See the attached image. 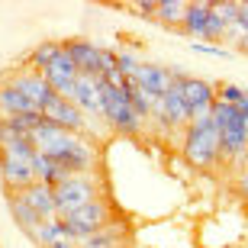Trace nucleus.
Here are the masks:
<instances>
[{"mask_svg": "<svg viewBox=\"0 0 248 248\" xmlns=\"http://www.w3.org/2000/svg\"><path fill=\"white\" fill-rule=\"evenodd\" d=\"M29 139H32L36 152L48 155L68 174H93V168H97V145L87 142V136L68 132V129L55 126V123L42 120L29 132Z\"/></svg>", "mask_w": 248, "mask_h": 248, "instance_id": "nucleus-1", "label": "nucleus"}, {"mask_svg": "<svg viewBox=\"0 0 248 248\" xmlns=\"http://www.w3.org/2000/svg\"><path fill=\"white\" fill-rule=\"evenodd\" d=\"M184 158L193 168L219 165V132L213 123H187L184 126Z\"/></svg>", "mask_w": 248, "mask_h": 248, "instance_id": "nucleus-2", "label": "nucleus"}, {"mask_svg": "<svg viewBox=\"0 0 248 248\" xmlns=\"http://www.w3.org/2000/svg\"><path fill=\"white\" fill-rule=\"evenodd\" d=\"M55 193V210H58V219L68 216V213L81 210L84 203H91L100 197V184H97V174H68L62 184L52 187Z\"/></svg>", "mask_w": 248, "mask_h": 248, "instance_id": "nucleus-3", "label": "nucleus"}, {"mask_svg": "<svg viewBox=\"0 0 248 248\" xmlns=\"http://www.w3.org/2000/svg\"><path fill=\"white\" fill-rule=\"evenodd\" d=\"M62 222H64V229L71 232L74 239L84 242L87 235H93V232H100V229L110 226V222H113V210H110V203L103 200V197H97V200L84 203L81 210L62 216Z\"/></svg>", "mask_w": 248, "mask_h": 248, "instance_id": "nucleus-4", "label": "nucleus"}, {"mask_svg": "<svg viewBox=\"0 0 248 248\" xmlns=\"http://www.w3.org/2000/svg\"><path fill=\"white\" fill-rule=\"evenodd\" d=\"M42 120L55 123V126L68 129V132H78V136L87 132V116L78 110V103L64 100V97H58V93H52V97L42 103Z\"/></svg>", "mask_w": 248, "mask_h": 248, "instance_id": "nucleus-5", "label": "nucleus"}, {"mask_svg": "<svg viewBox=\"0 0 248 248\" xmlns=\"http://www.w3.org/2000/svg\"><path fill=\"white\" fill-rule=\"evenodd\" d=\"M71 103H78V110L84 116H100L103 120V100H100V78L93 74H78L74 78V97Z\"/></svg>", "mask_w": 248, "mask_h": 248, "instance_id": "nucleus-6", "label": "nucleus"}, {"mask_svg": "<svg viewBox=\"0 0 248 248\" xmlns=\"http://www.w3.org/2000/svg\"><path fill=\"white\" fill-rule=\"evenodd\" d=\"M132 84H139L145 93H152V97H161V93L171 87V84H177L174 78H171V71H168L165 64H155V62H142L139 64V71L132 74Z\"/></svg>", "mask_w": 248, "mask_h": 248, "instance_id": "nucleus-7", "label": "nucleus"}, {"mask_svg": "<svg viewBox=\"0 0 248 248\" xmlns=\"http://www.w3.org/2000/svg\"><path fill=\"white\" fill-rule=\"evenodd\" d=\"M10 84H13V87H16V91L23 93V97H26V100L32 103L39 113H42V103L55 93L52 87H48V81L42 78V74H39V71H29V68H26V71H19V74H13V78H10Z\"/></svg>", "mask_w": 248, "mask_h": 248, "instance_id": "nucleus-8", "label": "nucleus"}, {"mask_svg": "<svg viewBox=\"0 0 248 248\" xmlns=\"http://www.w3.org/2000/svg\"><path fill=\"white\" fill-rule=\"evenodd\" d=\"M64 48H68L71 62L78 64V74H93V78H100V48L93 46V42H84V39H68V42H64Z\"/></svg>", "mask_w": 248, "mask_h": 248, "instance_id": "nucleus-9", "label": "nucleus"}, {"mask_svg": "<svg viewBox=\"0 0 248 248\" xmlns=\"http://www.w3.org/2000/svg\"><path fill=\"white\" fill-rule=\"evenodd\" d=\"M0 181L10 187V193H19L36 181V174H32V165L29 161H16V158L0 155Z\"/></svg>", "mask_w": 248, "mask_h": 248, "instance_id": "nucleus-10", "label": "nucleus"}, {"mask_svg": "<svg viewBox=\"0 0 248 248\" xmlns=\"http://www.w3.org/2000/svg\"><path fill=\"white\" fill-rule=\"evenodd\" d=\"M23 193V200L32 206V210L42 216V219H58V210H55V193H52V187L42 184V181H32V184L26 187Z\"/></svg>", "mask_w": 248, "mask_h": 248, "instance_id": "nucleus-11", "label": "nucleus"}, {"mask_svg": "<svg viewBox=\"0 0 248 248\" xmlns=\"http://www.w3.org/2000/svg\"><path fill=\"white\" fill-rule=\"evenodd\" d=\"M23 113H39V110L10 81H3L0 84V123H10L13 116H23Z\"/></svg>", "mask_w": 248, "mask_h": 248, "instance_id": "nucleus-12", "label": "nucleus"}, {"mask_svg": "<svg viewBox=\"0 0 248 248\" xmlns=\"http://www.w3.org/2000/svg\"><path fill=\"white\" fill-rule=\"evenodd\" d=\"M7 203H10V213H13V222H16V226L26 232V235H32V232H36L39 226L46 222L26 200H23V193H7Z\"/></svg>", "mask_w": 248, "mask_h": 248, "instance_id": "nucleus-13", "label": "nucleus"}, {"mask_svg": "<svg viewBox=\"0 0 248 248\" xmlns=\"http://www.w3.org/2000/svg\"><path fill=\"white\" fill-rule=\"evenodd\" d=\"M181 93H184L187 107H210L213 100H216V84L203 81V78H184L181 81Z\"/></svg>", "mask_w": 248, "mask_h": 248, "instance_id": "nucleus-14", "label": "nucleus"}, {"mask_svg": "<svg viewBox=\"0 0 248 248\" xmlns=\"http://www.w3.org/2000/svg\"><path fill=\"white\" fill-rule=\"evenodd\" d=\"M206 16H210V0H193L187 3L184 13V32L193 39V42H203V29H206Z\"/></svg>", "mask_w": 248, "mask_h": 248, "instance_id": "nucleus-15", "label": "nucleus"}, {"mask_svg": "<svg viewBox=\"0 0 248 248\" xmlns=\"http://www.w3.org/2000/svg\"><path fill=\"white\" fill-rule=\"evenodd\" d=\"M29 165H32V174H36V181H42V184H48V187L62 184L64 177H68V171H64V168H58L55 161H52L48 155H42V152H36Z\"/></svg>", "mask_w": 248, "mask_h": 248, "instance_id": "nucleus-16", "label": "nucleus"}, {"mask_svg": "<svg viewBox=\"0 0 248 248\" xmlns=\"http://www.w3.org/2000/svg\"><path fill=\"white\" fill-rule=\"evenodd\" d=\"M68 239H74V235L64 229L62 219H46L36 232H32V242H39L42 248H52V245H58V242H68Z\"/></svg>", "mask_w": 248, "mask_h": 248, "instance_id": "nucleus-17", "label": "nucleus"}, {"mask_svg": "<svg viewBox=\"0 0 248 248\" xmlns=\"http://www.w3.org/2000/svg\"><path fill=\"white\" fill-rule=\"evenodd\" d=\"M187 3L184 0H155V19L165 26H184Z\"/></svg>", "mask_w": 248, "mask_h": 248, "instance_id": "nucleus-18", "label": "nucleus"}, {"mask_svg": "<svg viewBox=\"0 0 248 248\" xmlns=\"http://www.w3.org/2000/svg\"><path fill=\"white\" fill-rule=\"evenodd\" d=\"M58 52H62V42H52V39H48V42H39V46L29 52V71L42 74L48 64L58 58Z\"/></svg>", "mask_w": 248, "mask_h": 248, "instance_id": "nucleus-19", "label": "nucleus"}, {"mask_svg": "<svg viewBox=\"0 0 248 248\" xmlns=\"http://www.w3.org/2000/svg\"><path fill=\"white\" fill-rule=\"evenodd\" d=\"M120 239H123V226H107V229L93 232L81 242V248H120Z\"/></svg>", "mask_w": 248, "mask_h": 248, "instance_id": "nucleus-20", "label": "nucleus"}, {"mask_svg": "<svg viewBox=\"0 0 248 248\" xmlns=\"http://www.w3.org/2000/svg\"><path fill=\"white\" fill-rule=\"evenodd\" d=\"M126 97H129V103H132V110H136L139 116H142V120L155 113V97H152V93H145L142 87H139V84H132V81L126 84Z\"/></svg>", "mask_w": 248, "mask_h": 248, "instance_id": "nucleus-21", "label": "nucleus"}, {"mask_svg": "<svg viewBox=\"0 0 248 248\" xmlns=\"http://www.w3.org/2000/svg\"><path fill=\"white\" fill-rule=\"evenodd\" d=\"M210 10L226 26H235L239 23V0H210Z\"/></svg>", "mask_w": 248, "mask_h": 248, "instance_id": "nucleus-22", "label": "nucleus"}, {"mask_svg": "<svg viewBox=\"0 0 248 248\" xmlns=\"http://www.w3.org/2000/svg\"><path fill=\"white\" fill-rule=\"evenodd\" d=\"M0 155L16 158V161H32V155H36V145H32V139H29V136H23V139H16L13 145H7Z\"/></svg>", "mask_w": 248, "mask_h": 248, "instance_id": "nucleus-23", "label": "nucleus"}, {"mask_svg": "<svg viewBox=\"0 0 248 248\" xmlns=\"http://www.w3.org/2000/svg\"><path fill=\"white\" fill-rule=\"evenodd\" d=\"M242 97H245V87H239V84H219V87H216V100H219V103L239 107Z\"/></svg>", "mask_w": 248, "mask_h": 248, "instance_id": "nucleus-24", "label": "nucleus"}, {"mask_svg": "<svg viewBox=\"0 0 248 248\" xmlns=\"http://www.w3.org/2000/svg\"><path fill=\"white\" fill-rule=\"evenodd\" d=\"M139 58L132 55V52H120V55H116V68H120V74L123 78H126V81H132V74L139 71Z\"/></svg>", "mask_w": 248, "mask_h": 248, "instance_id": "nucleus-25", "label": "nucleus"}, {"mask_svg": "<svg viewBox=\"0 0 248 248\" xmlns=\"http://www.w3.org/2000/svg\"><path fill=\"white\" fill-rule=\"evenodd\" d=\"M16 139H23V136H19V132H16V129L10 126V123H0V152H3V148H7V145H13Z\"/></svg>", "mask_w": 248, "mask_h": 248, "instance_id": "nucleus-26", "label": "nucleus"}, {"mask_svg": "<svg viewBox=\"0 0 248 248\" xmlns=\"http://www.w3.org/2000/svg\"><path fill=\"white\" fill-rule=\"evenodd\" d=\"M113 71H116V52L100 48V78L103 74H113Z\"/></svg>", "mask_w": 248, "mask_h": 248, "instance_id": "nucleus-27", "label": "nucleus"}, {"mask_svg": "<svg viewBox=\"0 0 248 248\" xmlns=\"http://www.w3.org/2000/svg\"><path fill=\"white\" fill-rule=\"evenodd\" d=\"M129 10H136L139 16H152L155 19V0H136V3H129Z\"/></svg>", "mask_w": 248, "mask_h": 248, "instance_id": "nucleus-28", "label": "nucleus"}, {"mask_svg": "<svg viewBox=\"0 0 248 248\" xmlns=\"http://www.w3.org/2000/svg\"><path fill=\"white\" fill-rule=\"evenodd\" d=\"M193 48H197V52H206V55H226L219 46H206V42H193Z\"/></svg>", "mask_w": 248, "mask_h": 248, "instance_id": "nucleus-29", "label": "nucleus"}, {"mask_svg": "<svg viewBox=\"0 0 248 248\" xmlns=\"http://www.w3.org/2000/svg\"><path fill=\"white\" fill-rule=\"evenodd\" d=\"M239 26L248 32V0H239Z\"/></svg>", "mask_w": 248, "mask_h": 248, "instance_id": "nucleus-30", "label": "nucleus"}, {"mask_svg": "<svg viewBox=\"0 0 248 248\" xmlns=\"http://www.w3.org/2000/svg\"><path fill=\"white\" fill-rule=\"evenodd\" d=\"M239 193L248 197V165H245V171H242V177H239Z\"/></svg>", "mask_w": 248, "mask_h": 248, "instance_id": "nucleus-31", "label": "nucleus"}, {"mask_svg": "<svg viewBox=\"0 0 248 248\" xmlns=\"http://www.w3.org/2000/svg\"><path fill=\"white\" fill-rule=\"evenodd\" d=\"M52 248H81V242H78V239H68V242H58V245H52Z\"/></svg>", "mask_w": 248, "mask_h": 248, "instance_id": "nucleus-32", "label": "nucleus"}, {"mask_svg": "<svg viewBox=\"0 0 248 248\" xmlns=\"http://www.w3.org/2000/svg\"><path fill=\"white\" fill-rule=\"evenodd\" d=\"M245 136H248V120H245Z\"/></svg>", "mask_w": 248, "mask_h": 248, "instance_id": "nucleus-33", "label": "nucleus"}]
</instances>
